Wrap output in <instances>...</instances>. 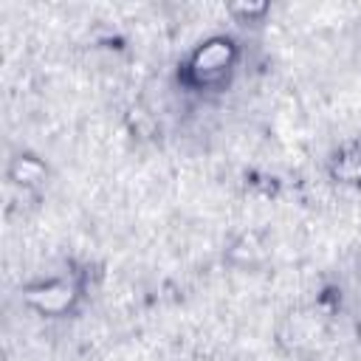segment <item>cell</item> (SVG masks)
I'll return each instance as SVG.
<instances>
[{"mask_svg":"<svg viewBox=\"0 0 361 361\" xmlns=\"http://www.w3.org/2000/svg\"><path fill=\"white\" fill-rule=\"evenodd\" d=\"M240 59V48L234 37L228 34H214L203 39L180 65L178 79L189 90H217L228 82L234 65Z\"/></svg>","mask_w":361,"mask_h":361,"instance_id":"obj_1","label":"cell"},{"mask_svg":"<svg viewBox=\"0 0 361 361\" xmlns=\"http://www.w3.org/2000/svg\"><path fill=\"white\" fill-rule=\"evenodd\" d=\"M8 178L14 183H20V186H34V183H39L45 178V166L34 155H17L11 161V166H8Z\"/></svg>","mask_w":361,"mask_h":361,"instance_id":"obj_4","label":"cell"},{"mask_svg":"<svg viewBox=\"0 0 361 361\" xmlns=\"http://www.w3.org/2000/svg\"><path fill=\"white\" fill-rule=\"evenodd\" d=\"M330 175L338 183L361 186V138L358 141H347L341 149L333 152V158H330Z\"/></svg>","mask_w":361,"mask_h":361,"instance_id":"obj_3","label":"cell"},{"mask_svg":"<svg viewBox=\"0 0 361 361\" xmlns=\"http://www.w3.org/2000/svg\"><path fill=\"white\" fill-rule=\"evenodd\" d=\"M25 299L34 310L45 313V316H56L71 310V305L79 299V285L73 279H45L37 285L25 288Z\"/></svg>","mask_w":361,"mask_h":361,"instance_id":"obj_2","label":"cell"}]
</instances>
